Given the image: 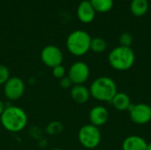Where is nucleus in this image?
Instances as JSON below:
<instances>
[{
	"mask_svg": "<svg viewBox=\"0 0 151 150\" xmlns=\"http://www.w3.org/2000/svg\"><path fill=\"white\" fill-rule=\"evenodd\" d=\"M147 150H151V143H148V145H147Z\"/></svg>",
	"mask_w": 151,
	"mask_h": 150,
	"instance_id": "b1692460",
	"label": "nucleus"
},
{
	"mask_svg": "<svg viewBox=\"0 0 151 150\" xmlns=\"http://www.w3.org/2000/svg\"><path fill=\"white\" fill-rule=\"evenodd\" d=\"M59 86L62 88H64V89H68V88H71L73 85L71 80L66 75L64 78H62V79L59 80Z\"/></svg>",
	"mask_w": 151,
	"mask_h": 150,
	"instance_id": "4be33fe9",
	"label": "nucleus"
},
{
	"mask_svg": "<svg viewBox=\"0 0 151 150\" xmlns=\"http://www.w3.org/2000/svg\"><path fill=\"white\" fill-rule=\"evenodd\" d=\"M119 45L124 47H131L133 43V36L129 33H122L119 39Z\"/></svg>",
	"mask_w": 151,
	"mask_h": 150,
	"instance_id": "6ab92c4d",
	"label": "nucleus"
},
{
	"mask_svg": "<svg viewBox=\"0 0 151 150\" xmlns=\"http://www.w3.org/2000/svg\"><path fill=\"white\" fill-rule=\"evenodd\" d=\"M96 12L89 0L81 1L77 7V17L81 22L84 24L91 23L96 18Z\"/></svg>",
	"mask_w": 151,
	"mask_h": 150,
	"instance_id": "9b49d317",
	"label": "nucleus"
},
{
	"mask_svg": "<svg viewBox=\"0 0 151 150\" xmlns=\"http://www.w3.org/2000/svg\"><path fill=\"white\" fill-rule=\"evenodd\" d=\"M26 86L24 81L16 76L10 79L4 84V95L6 99L13 102L20 99L25 93Z\"/></svg>",
	"mask_w": 151,
	"mask_h": 150,
	"instance_id": "0eeeda50",
	"label": "nucleus"
},
{
	"mask_svg": "<svg viewBox=\"0 0 151 150\" xmlns=\"http://www.w3.org/2000/svg\"><path fill=\"white\" fill-rule=\"evenodd\" d=\"M150 8L149 0H131L130 11L135 17L144 16Z\"/></svg>",
	"mask_w": 151,
	"mask_h": 150,
	"instance_id": "2eb2a0df",
	"label": "nucleus"
},
{
	"mask_svg": "<svg viewBox=\"0 0 151 150\" xmlns=\"http://www.w3.org/2000/svg\"><path fill=\"white\" fill-rule=\"evenodd\" d=\"M5 105H4V103L0 99V116L2 115V113L4 112V109H5Z\"/></svg>",
	"mask_w": 151,
	"mask_h": 150,
	"instance_id": "5701e85b",
	"label": "nucleus"
},
{
	"mask_svg": "<svg viewBox=\"0 0 151 150\" xmlns=\"http://www.w3.org/2000/svg\"><path fill=\"white\" fill-rule=\"evenodd\" d=\"M135 62V54L131 47L117 46L108 55L110 66L119 72H125L131 69Z\"/></svg>",
	"mask_w": 151,
	"mask_h": 150,
	"instance_id": "7ed1b4c3",
	"label": "nucleus"
},
{
	"mask_svg": "<svg viewBox=\"0 0 151 150\" xmlns=\"http://www.w3.org/2000/svg\"><path fill=\"white\" fill-rule=\"evenodd\" d=\"M90 76V69L87 63L76 61L69 67L67 77L71 80L73 85H84Z\"/></svg>",
	"mask_w": 151,
	"mask_h": 150,
	"instance_id": "423d86ee",
	"label": "nucleus"
},
{
	"mask_svg": "<svg viewBox=\"0 0 151 150\" xmlns=\"http://www.w3.org/2000/svg\"><path fill=\"white\" fill-rule=\"evenodd\" d=\"M92 37L84 30H75L72 32L66 38V49L72 55L75 57H82L90 50V43Z\"/></svg>",
	"mask_w": 151,
	"mask_h": 150,
	"instance_id": "20e7f679",
	"label": "nucleus"
},
{
	"mask_svg": "<svg viewBox=\"0 0 151 150\" xmlns=\"http://www.w3.org/2000/svg\"><path fill=\"white\" fill-rule=\"evenodd\" d=\"M2 126L10 133H19L25 129L28 122L27 112L20 107L10 105L5 107L0 116Z\"/></svg>",
	"mask_w": 151,
	"mask_h": 150,
	"instance_id": "f257e3e1",
	"label": "nucleus"
},
{
	"mask_svg": "<svg viewBox=\"0 0 151 150\" xmlns=\"http://www.w3.org/2000/svg\"><path fill=\"white\" fill-rule=\"evenodd\" d=\"M52 75L54 78L58 79V80L66 76V70H65V66L60 65H58V66L52 68Z\"/></svg>",
	"mask_w": 151,
	"mask_h": 150,
	"instance_id": "412c9836",
	"label": "nucleus"
},
{
	"mask_svg": "<svg viewBox=\"0 0 151 150\" xmlns=\"http://www.w3.org/2000/svg\"><path fill=\"white\" fill-rule=\"evenodd\" d=\"M10 71L8 67L4 65L0 64V86L3 85L10 79Z\"/></svg>",
	"mask_w": 151,
	"mask_h": 150,
	"instance_id": "aec40b11",
	"label": "nucleus"
},
{
	"mask_svg": "<svg viewBox=\"0 0 151 150\" xmlns=\"http://www.w3.org/2000/svg\"><path fill=\"white\" fill-rule=\"evenodd\" d=\"M89 2L96 12L99 13L109 12L114 5V0H89Z\"/></svg>",
	"mask_w": 151,
	"mask_h": 150,
	"instance_id": "dca6fc26",
	"label": "nucleus"
},
{
	"mask_svg": "<svg viewBox=\"0 0 151 150\" xmlns=\"http://www.w3.org/2000/svg\"><path fill=\"white\" fill-rule=\"evenodd\" d=\"M147 141L139 135H130L122 143V150H147Z\"/></svg>",
	"mask_w": 151,
	"mask_h": 150,
	"instance_id": "ddd939ff",
	"label": "nucleus"
},
{
	"mask_svg": "<svg viewBox=\"0 0 151 150\" xmlns=\"http://www.w3.org/2000/svg\"><path fill=\"white\" fill-rule=\"evenodd\" d=\"M70 95L72 100L79 104L86 103L91 97L89 88L85 85H73L70 88Z\"/></svg>",
	"mask_w": 151,
	"mask_h": 150,
	"instance_id": "f8f14e48",
	"label": "nucleus"
},
{
	"mask_svg": "<svg viewBox=\"0 0 151 150\" xmlns=\"http://www.w3.org/2000/svg\"><path fill=\"white\" fill-rule=\"evenodd\" d=\"M110 114L108 110L103 105H96L94 106L88 113L89 124L100 127L105 125L109 119Z\"/></svg>",
	"mask_w": 151,
	"mask_h": 150,
	"instance_id": "9d476101",
	"label": "nucleus"
},
{
	"mask_svg": "<svg viewBox=\"0 0 151 150\" xmlns=\"http://www.w3.org/2000/svg\"><path fill=\"white\" fill-rule=\"evenodd\" d=\"M107 49V42L102 37H94L91 39L90 50L94 53H103Z\"/></svg>",
	"mask_w": 151,
	"mask_h": 150,
	"instance_id": "f3484780",
	"label": "nucleus"
},
{
	"mask_svg": "<svg viewBox=\"0 0 151 150\" xmlns=\"http://www.w3.org/2000/svg\"><path fill=\"white\" fill-rule=\"evenodd\" d=\"M50 150H65L63 149H59V148H56V149H52Z\"/></svg>",
	"mask_w": 151,
	"mask_h": 150,
	"instance_id": "393cba45",
	"label": "nucleus"
},
{
	"mask_svg": "<svg viewBox=\"0 0 151 150\" xmlns=\"http://www.w3.org/2000/svg\"><path fill=\"white\" fill-rule=\"evenodd\" d=\"M78 140L83 148L87 149H95L101 142V131L99 127L91 124L84 125L78 132Z\"/></svg>",
	"mask_w": 151,
	"mask_h": 150,
	"instance_id": "39448f33",
	"label": "nucleus"
},
{
	"mask_svg": "<svg viewBox=\"0 0 151 150\" xmlns=\"http://www.w3.org/2000/svg\"><path fill=\"white\" fill-rule=\"evenodd\" d=\"M90 96L98 102L111 103L119 92L115 80L108 76H101L92 81L89 86Z\"/></svg>",
	"mask_w": 151,
	"mask_h": 150,
	"instance_id": "f03ea898",
	"label": "nucleus"
},
{
	"mask_svg": "<svg viewBox=\"0 0 151 150\" xmlns=\"http://www.w3.org/2000/svg\"><path fill=\"white\" fill-rule=\"evenodd\" d=\"M62 130H63V125L58 121L50 122L46 127V132L52 136L58 135L62 132Z\"/></svg>",
	"mask_w": 151,
	"mask_h": 150,
	"instance_id": "a211bd4d",
	"label": "nucleus"
},
{
	"mask_svg": "<svg viewBox=\"0 0 151 150\" xmlns=\"http://www.w3.org/2000/svg\"><path fill=\"white\" fill-rule=\"evenodd\" d=\"M128 111L131 121L136 125L143 126L151 121V106L147 103L132 104Z\"/></svg>",
	"mask_w": 151,
	"mask_h": 150,
	"instance_id": "6e6552de",
	"label": "nucleus"
},
{
	"mask_svg": "<svg viewBox=\"0 0 151 150\" xmlns=\"http://www.w3.org/2000/svg\"><path fill=\"white\" fill-rule=\"evenodd\" d=\"M111 103L115 110L119 111H128L131 105L133 104L131 103L130 96L124 92H118L112 98Z\"/></svg>",
	"mask_w": 151,
	"mask_h": 150,
	"instance_id": "4468645a",
	"label": "nucleus"
},
{
	"mask_svg": "<svg viewBox=\"0 0 151 150\" xmlns=\"http://www.w3.org/2000/svg\"><path fill=\"white\" fill-rule=\"evenodd\" d=\"M80 1H87V0H80Z\"/></svg>",
	"mask_w": 151,
	"mask_h": 150,
	"instance_id": "a878e982",
	"label": "nucleus"
},
{
	"mask_svg": "<svg viewBox=\"0 0 151 150\" xmlns=\"http://www.w3.org/2000/svg\"><path fill=\"white\" fill-rule=\"evenodd\" d=\"M41 60L49 68L62 65L64 55L62 50L55 45H47L41 51Z\"/></svg>",
	"mask_w": 151,
	"mask_h": 150,
	"instance_id": "1a4fd4ad",
	"label": "nucleus"
}]
</instances>
